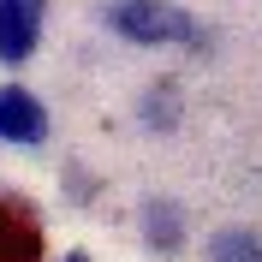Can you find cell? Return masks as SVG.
<instances>
[{
  "label": "cell",
  "mask_w": 262,
  "mask_h": 262,
  "mask_svg": "<svg viewBox=\"0 0 262 262\" xmlns=\"http://www.w3.org/2000/svg\"><path fill=\"white\" fill-rule=\"evenodd\" d=\"M48 0H0V60H30Z\"/></svg>",
  "instance_id": "2"
},
{
  "label": "cell",
  "mask_w": 262,
  "mask_h": 262,
  "mask_svg": "<svg viewBox=\"0 0 262 262\" xmlns=\"http://www.w3.org/2000/svg\"><path fill=\"white\" fill-rule=\"evenodd\" d=\"M209 262H262V245L250 238L245 227H221L209 238Z\"/></svg>",
  "instance_id": "6"
},
{
  "label": "cell",
  "mask_w": 262,
  "mask_h": 262,
  "mask_svg": "<svg viewBox=\"0 0 262 262\" xmlns=\"http://www.w3.org/2000/svg\"><path fill=\"white\" fill-rule=\"evenodd\" d=\"M107 24H114V36H125V42H137V48L191 42V12H179L173 0H114Z\"/></svg>",
  "instance_id": "1"
},
{
  "label": "cell",
  "mask_w": 262,
  "mask_h": 262,
  "mask_svg": "<svg viewBox=\"0 0 262 262\" xmlns=\"http://www.w3.org/2000/svg\"><path fill=\"white\" fill-rule=\"evenodd\" d=\"M0 137H6V143H42V137H48L42 101H36L30 90H18V83L0 90Z\"/></svg>",
  "instance_id": "3"
},
{
  "label": "cell",
  "mask_w": 262,
  "mask_h": 262,
  "mask_svg": "<svg viewBox=\"0 0 262 262\" xmlns=\"http://www.w3.org/2000/svg\"><path fill=\"white\" fill-rule=\"evenodd\" d=\"M0 262H42V227L24 203H0Z\"/></svg>",
  "instance_id": "4"
},
{
  "label": "cell",
  "mask_w": 262,
  "mask_h": 262,
  "mask_svg": "<svg viewBox=\"0 0 262 262\" xmlns=\"http://www.w3.org/2000/svg\"><path fill=\"white\" fill-rule=\"evenodd\" d=\"M143 227H149V245L155 250H179L185 245V214L173 209V203H149Z\"/></svg>",
  "instance_id": "5"
},
{
  "label": "cell",
  "mask_w": 262,
  "mask_h": 262,
  "mask_svg": "<svg viewBox=\"0 0 262 262\" xmlns=\"http://www.w3.org/2000/svg\"><path fill=\"white\" fill-rule=\"evenodd\" d=\"M66 262H90V256H83V250H72V256H66Z\"/></svg>",
  "instance_id": "7"
}]
</instances>
